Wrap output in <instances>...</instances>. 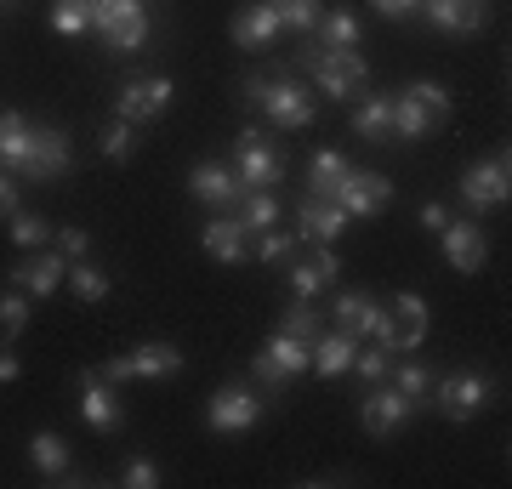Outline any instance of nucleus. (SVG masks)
I'll return each instance as SVG.
<instances>
[{
  "label": "nucleus",
  "instance_id": "obj_27",
  "mask_svg": "<svg viewBox=\"0 0 512 489\" xmlns=\"http://www.w3.org/2000/svg\"><path fill=\"white\" fill-rule=\"evenodd\" d=\"M353 131H359L365 143H393V91L365 97V103L353 109Z\"/></svg>",
  "mask_w": 512,
  "mask_h": 489
},
{
  "label": "nucleus",
  "instance_id": "obj_43",
  "mask_svg": "<svg viewBox=\"0 0 512 489\" xmlns=\"http://www.w3.org/2000/svg\"><path fill=\"white\" fill-rule=\"evenodd\" d=\"M404 91H410L416 103H427V109H433V120H439V126H444V120H450V114H456V103H450V91H444L439 80H410V86H404Z\"/></svg>",
  "mask_w": 512,
  "mask_h": 489
},
{
  "label": "nucleus",
  "instance_id": "obj_13",
  "mask_svg": "<svg viewBox=\"0 0 512 489\" xmlns=\"http://www.w3.org/2000/svg\"><path fill=\"white\" fill-rule=\"evenodd\" d=\"M188 194L205 205V211H234L239 205V194H245V182L234 177V165L228 160H200L194 171H188Z\"/></svg>",
  "mask_w": 512,
  "mask_h": 489
},
{
  "label": "nucleus",
  "instance_id": "obj_7",
  "mask_svg": "<svg viewBox=\"0 0 512 489\" xmlns=\"http://www.w3.org/2000/svg\"><path fill=\"white\" fill-rule=\"evenodd\" d=\"M74 393H80V421L92 433H120L126 427V399H120L114 381H103V370H80L74 376Z\"/></svg>",
  "mask_w": 512,
  "mask_h": 489
},
{
  "label": "nucleus",
  "instance_id": "obj_28",
  "mask_svg": "<svg viewBox=\"0 0 512 489\" xmlns=\"http://www.w3.org/2000/svg\"><path fill=\"white\" fill-rule=\"evenodd\" d=\"M234 217L251 228V234H268V228H279V188H245L234 205Z\"/></svg>",
  "mask_w": 512,
  "mask_h": 489
},
{
  "label": "nucleus",
  "instance_id": "obj_10",
  "mask_svg": "<svg viewBox=\"0 0 512 489\" xmlns=\"http://www.w3.org/2000/svg\"><path fill=\"white\" fill-rule=\"evenodd\" d=\"M410 416H416V404L404 399L393 381H376V387H365V399H359V427H365L370 438H393L410 427Z\"/></svg>",
  "mask_w": 512,
  "mask_h": 489
},
{
  "label": "nucleus",
  "instance_id": "obj_26",
  "mask_svg": "<svg viewBox=\"0 0 512 489\" xmlns=\"http://www.w3.org/2000/svg\"><path fill=\"white\" fill-rule=\"evenodd\" d=\"M308 40H313V46H336V52H359V46H365V29H359L353 12L325 6V18H319V29H313Z\"/></svg>",
  "mask_w": 512,
  "mask_h": 489
},
{
  "label": "nucleus",
  "instance_id": "obj_5",
  "mask_svg": "<svg viewBox=\"0 0 512 489\" xmlns=\"http://www.w3.org/2000/svg\"><path fill=\"white\" fill-rule=\"evenodd\" d=\"M183 347H171V342H143V347H131V353H114V359H103V381H171V376H183Z\"/></svg>",
  "mask_w": 512,
  "mask_h": 489
},
{
  "label": "nucleus",
  "instance_id": "obj_37",
  "mask_svg": "<svg viewBox=\"0 0 512 489\" xmlns=\"http://www.w3.org/2000/svg\"><path fill=\"white\" fill-rule=\"evenodd\" d=\"M143 12H148L143 0H97V6H92V29H97L103 40H109L114 29H120V23L143 18Z\"/></svg>",
  "mask_w": 512,
  "mask_h": 489
},
{
  "label": "nucleus",
  "instance_id": "obj_24",
  "mask_svg": "<svg viewBox=\"0 0 512 489\" xmlns=\"http://www.w3.org/2000/svg\"><path fill=\"white\" fill-rule=\"evenodd\" d=\"M387 313H393V330H399V353H416L427 342V302H421L416 290H399L387 302Z\"/></svg>",
  "mask_w": 512,
  "mask_h": 489
},
{
  "label": "nucleus",
  "instance_id": "obj_15",
  "mask_svg": "<svg viewBox=\"0 0 512 489\" xmlns=\"http://www.w3.org/2000/svg\"><path fill=\"white\" fill-rule=\"evenodd\" d=\"M416 18H427L439 35H478L490 23V0H421Z\"/></svg>",
  "mask_w": 512,
  "mask_h": 489
},
{
  "label": "nucleus",
  "instance_id": "obj_51",
  "mask_svg": "<svg viewBox=\"0 0 512 489\" xmlns=\"http://www.w3.org/2000/svg\"><path fill=\"white\" fill-rule=\"evenodd\" d=\"M12 6H18V0H0V12H12Z\"/></svg>",
  "mask_w": 512,
  "mask_h": 489
},
{
  "label": "nucleus",
  "instance_id": "obj_35",
  "mask_svg": "<svg viewBox=\"0 0 512 489\" xmlns=\"http://www.w3.org/2000/svg\"><path fill=\"white\" fill-rule=\"evenodd\" d=\"M97 148H103V160L126 165L131 154H137V126H131V120H120V114H114L109 126L97 131Z\"/></svg>",
  "mask_w": 512,
  "mask_h": 489
},
{
  "label": "nucleus",
  "instance_id": "obj_3",
  "mask_svg": "<svg viewBox=\"0 0 512 489\" xmlns=\"http://www.w3.org/2000/svg\"><path fill=\"white\" fill-rule=\"evenodd\" d=\"M302 69L313 74V86L325 91V97H336V103H348V97H359V86L370 80V63L365 52H336V46H308V52L296 57Z\"/></svg>",
  "mask_w": 512,
  "mask_h": 489
},
{
  "label": "nucleus",
  "instance_id": "obj_34",
  "mask_svg": "<svg viewBox=\"0 0 512 489\" xmlns=\"http://www.w3.org/2000/svg\"><path fill=\"white\" fill-rule=\"evenodd\" d=\"M274 6V18L291 29V35H313L319 29V18H325V6L319 0H268Z\"/></svg>",
  "mask_w": 512,
  "mask_h": 489
},
{
  "label": "nucleus",
  "instance_id": "obj_6",
  "mask_svg": "<svg viewBox=\"0 0 512 489\" xmlns=\"http://www.w3.org/2000/svg\"><path fill=\"white\" fill-rule=\"evenodd\" d=\"M495 381L484 370H450V376H433V393L427 399L439 404L444 421H473L478 410H490Z\"/></svg>",
  "mask_w": 512,
  "mask_h": 489
},
{
  "label": "nucleus",
  "instance_id": "obj_39",
  "mask_svg": "<svg viewBox=\"0 0 512 489\" xmlns=\"http://www.w3.org/2000/svg\"><path fill=\"white\" fill-rule=\"evenodd\" d=\"M279 330H285V336H302V342H313V336H319V308H313L308 296H291V308H285V319H279Z\"/></svg>",
  "mask_w": 512,
  "mask_h": 489
},
{
  "label": "nucleus",
  "instance_id": "obj_20",
  "mask_svg": "<svg viewBox=\"0 0 512 489\" xmlns=\"http://www.w3.org/2000/svg\"><path fill=\"white\" fill-rule=\"evenodd\" d=\"M330 319H336V330H348V336H376V325L387 319V302H376L365 290H336Z\"/></svg>",
  "mask_w": 512,
  "mask_h": 489
},
{
  "label": "nucleus",
  "instance_id": "obj_1",
  "mask_svg": "<svg viewBox=\"0 0 512 489\" xmlns=\"http://www.w3.org/2000/svg\"><path fill=\"white\" fill-rule=\"evenodd\" d=\"M245 103L279 131L313 126V91L302 80H274V74H245Z\"/></svg>",
  "mask_w": 512,
  "mask_h": 489
},
{
  "label": "nucleus",
  "instance_id": "obj_12",
  "mask_svg": "<svg viewBox=\"0 0 512 489\" xmlns=\"http://www.w3.org/2000/svg\"><path fill=\"white\" fill-rule=\"evenodd\" d=\"M171 80L165 74H143V80H126L120 86V97H114V114L120 120H131V126H148V120H160L165 109H171Z\"/></svg>",
  "mask_w": 512,
  "mask_h": 489
},
{
  "label": "nucleus",
  "instance_id": "obj_31",
  "mask_svg": "<svg viewBox=\"0 0 512 489\" xmlns=\"http://www.w3.org/2000/svg\"><path fill=\"white\" fill-rule=\"evenodd\" d=\"M6 234H12V245H18V251H46V245H52V222L46 217H35V211H12V217H6Z\"/></svg>",
  "mask_w": 512,
  "mask_h": 489
},
{
  "label": "nucleus",
  "instance_id": "obj_17",
  "mask_svg": "<svg viewBox=\"0 0 512 489\" xmlns=\"http://www.w3.org/2000/svg\"><path fill=\"white\" fill-rule=\"evenodd\" d=\"M348 211L342 205L319 200V194H308V200H296V239H313V245H336V239L348 234Z\"/></svg>",
  "mask_w": 512,
  "mask_h": 489
},
{
  "label": "nucleus",
  "instance_id": "obj_11",
  "mask_svg": "<svg viewBox=\"0 0 512 489\" xmlns=\"http://www.w3.org/2000/svg\"><path fill=\"white\" fill-rule=\"evenodd\" d=\"M330 205H342L353 222L359 217H382L387 205H393V182L382 171H348V177L330 188Z\"/></svg>",
  "mask_w": 512,
  "mask_h": 489
},
{
  "label": "nucleus",
  "instance_id": "obj_32",
  "mask_svg": "<svg viewBox=\"0 0 512 489\" xmlns=\"http://www.w3.org/2000/svg\"><path fill=\"white\" fill-rule=\"evenodd\" d=\"M63 285H69L74 296H80V302H103V296L114 290V279H109L103 268H97L92 256H80V262H69V279H63Z\"/></svg>",
  "mask_w": 512,
  "mask_h": 489
},
{
  "label": "nucleus",
  "instance_id": "obj_16",
  "mask_svg": "<svg viewBox=\"0 0 512 489\" xmlns=\"http://www.w3.org/2000/svg\"><path fill=\"white\" fill-rule=\"evenodd\" d=\"M439 251H444V262L456 273H478L484 262H490V239H484V228L478 222H444V234H439Z\"/></svg>",
  "mask_w": 512,
  "mask_h": 489
},
{
  "label": "nucleus",
  "instance_id": "obj_36",
  "mask_svg": "<svg viewBox=\"0 0 512 489\" xmlns=\"http://www.w3.org/2000/svg\"><path fill=\"white\" fill-rule=\"evenodd\" d=\"M387 381H393V387H399V393L416 404V410H421V399L433 393V370H427V364H416V359L393 364V370H387Z\"/></svg>",
  "mask_w": 512,
  "mask_h": 489
},
{
  "label": "nucleus",
  "instance_id": "obj_44",
  "mask_svg": "<svg viewBox=\"0 0 512 489\" xmlns=\"http://www.w3.org/2000/svg\"><path fill=\"white\" fill-rule=\"evenodd\" d=\"M52 251L63 256V262H80V256H92V234L74 228V222H63V228L52 234Z\"/></svg>",
  "mask_w": 512,
  "mask_h": 489
},
{
  "label": "nucleus",
  "instance_id": "obj_30",
  "mask_svg": "<svg viewBox=\"0 0 512 489\" xmlns=\"http://www.w3.org/2000/svg\"><path fill=\"white\" fill-rule=\"evenodd\" d=\"M348 171H353V160H348V154H336V148H319V154H313V160H308V194H319V200H330V188H336V182H342V177H348Z\"/></svg>",
  "mask_w": 512,
  "mask_h": 489
},
{
  "label": "nucleus",
  "instance_id": "obj_50",
  "mask_svg": "<svg viewBox=\"0 0 512 489\" xmlns=\"http://www.w3.org/2000/svg\"><path fill=\"white\" fill-rule=\"evenodd\" d=\"M23 376V364L12 359V353H6V347H0V387H6V381H18Z\"/></svg>",
  "mask_w": 512,
  "mask_h": 489
},
{
  "label": "nucleus",
  "instance_id": "obj_14",
  "mask_svg": "<svg viewBox=\"0 0 512 489\" xmlns=\"http://www.w3.org/2000/svg\"><path fill=\"white\" fill-rule=\"evenodd\" d=\"M251 239L256 234L234 217V211H222V217H211L200 228V251L211 256V262H222V268H239V262L251 256Z\"/></svg>",
  "mask_w": 512,
  "mask_h": 489
},
{
  "label": "nucleus",
  "instance_id": "obj_33",
  "mask_svg": "<svg viewBox=\"0 0 512 489\" xmlns=\"http://www.w3.org/2000/svg\"><path fill=\"white\" fill-rule=\"evenodd\" d=\"M308 347H313V342H302V336H285V330H274L262 353H268V359H274L279 370L296 381V376H308Z\"/></svg>",
  "mask_w": 512,
  "mask_h": 489
},
{
  "label": "nucleus",
  "instance_id": "obj_42",
  "mask_svg": "<svg viewBox=\"0 0 512 489\" xmlns=\"http://www.w3.org/2000/svg\"><path fill=\"white\" fill-rule=\"evenodd\" d=\"M387 370H393V353H387V347H359V353H353V376L365 381V387L387 381Z\"/></svg>",
  "mask_w": 512,
  "mask_h": 489
},
{
  "label": "nucleus",
  "instance_id": "obj_23",
  "mask_svg": "<svg viewBox=\"0 0 512 489\" xmlns=\"http://www.w3.org/2000/svg\"><path fill=\"white\" fill-rule=\"evenodd\" d=\"M336 273H342L336 251H330V245H319L308 262H291V296H308V302H319V290L336 285Z\"/></svg>",
  "mask_w": 512,
  "mask_h": 489
},
{
  "label": "nucleus",
  "instance_id": "obj_40",
  "mask_svg": "<svg viewBox=\"0 0 512 489\" xmlns=\"http://www.w3.org/2000/svg\"><path fill=\"white\" fill-rule=\"evenodd\" d=\"M296 245H302L296 234H274V228H268V234H256V239H251V256L274 268V262H296Z\"/></svg>",
  "mask_w": 512,
  "mask_h": 489
},
{
  "label": "nucleus",
  "instance_id": "obj_48",
  "mask_svg": "<svg viewBox=\"0 0 512 489\" xmlns=\"http://www.w3.org/2000/svg\"><path fill=\"white\" fill-rule=\"evenodd\" d=\"M370 6H376L382 18H393V23H399V18H416V12H421V0H370Z\"/></svg>",
  "mask_w": 512,
  "mask_h": 489
},
{
  "label": "nucleus",
  "instance_id": "obj_38",
  "mask_svg": "<svg viewBox=\"0 0 512 489\" xmlns=\"http://www.w3.org/2000/svg\"><path fill=\"white\" fill-rule=\"evenodd\" d=\"M29 302H35V296H29V290H6V296H0V342H12V336H23V330H29Z\"/></svg>",
  "mask_w": 512,
  "mask_h": 489
},
{
  "label": "nucleus",
  "instance_id": "obj_49",
  "mask_svg": "<svg viewBox=\"0 0 512 489\" xmlns=\"http://www.w3.org/2000/svg\"><path fill=\"white\" fill-rule=\"evenodd\" d=\"M12 211H18V177H12V171H0V222L12 217Z\"/></svg>",
  "mask_w": 512,
  "mask_h": 489
},
{
  "label": "nucleus",
  "instance_id": "obj_2",
  "mask_svg": "<svg viewBox=\"0 0 512 489\" xmlns=\"http://www.w3.org/2000/svg\"><path fill=\"white\" fill-rule=\"evenodd\" d=\"M268 393L256 387V381H228V387H217L211 399H205V427L217 438H239L251 433V427H262L268 421Z\"/></svg>",
  "mask_w": 512,
  "mask_h": 489
},
{
  "label": "nucleus",
  "instance_id": "obj_22",
  "mask_svg": "<svg viewBox=\"0 0 512 489\" xmlns=\"http://www.w3.org/2000/svg\"><path fill=\"white\" fill-rule=\"evenodd\" d=\"M353 353H359V336H348V330H319L313 336V347H308V370H319L325 381H336V376H348L353 370Z\"/></svg>",
  "mask_w": 512,
  "mask_h": 489
},
{
  "label": "nucleus",
  "instance_id": "obj_47",
  "mask_svg": "<svg viewBox=\"0 0 512 489\" xmlns=\"http://www.w3.org/2000/svg\"><path fill=\"white\" fill-rule=\"evenodd\" d=\"M416 222L427 228V234H444V222H450V205H444V200H427V205L416 211Z\"/></svg>",
  "mask_w": 512,
  "mask_h": 489
},
{
  "label": "nucleus",
  "instance_id": "obj_45",
  "mask_svg": "<svg viewBox=\"0 0 512 489\" xmlns=\"http://www.w3.org/2000/svg\"><path fill=\"white\" fill-rule=\"evenodd\" d=\"M120 484H126V489H160V484H165V472L154 467L148 455H131L126 472H120Z\"/></svg>",
  "mask_w": 512,
  "mask_h": 489
},
{
  "label": "nucleus",
  "instance_id": "obj_21",
  "mask_svg": "<svg viewBox=\"0 0 512 489\" xmlns=\"http://www.w3.org/2000/svg\"><path fill=\"white\" fill-rule=\"evenodd\" d=\"M29 467L40 478H52V484H74L80 472H74V444L63 433H29Z\"/></svg>",
  "mask_w": 512,
  "mask_h": 489
},
{
  "label": "nucleus",
  "instance_id": "obj_29",
  "mask_svg": "<svg viewBox=\"0 0 512 489\" xmlns=\"http://www.w3.org/2000/svg\"><path fill=\"white\" fill-rule=\"evenodd\" d=\"M29 131H35L29 114L0 109V171H12V177H18V160H23V148H29Z\"/></svg>",
  "mask_w": 512,
  "mask_h": 489
},
{
  "label": "nucleus",
  "instance_id": "obj_25",
  "mask_svg": "<svg viewBox=\"0 0 512 489\" xmlns=\"http://www.w3.org/2000/svg\"><path fill=\"white\" fill-rule=\"evenodd\" d=\"M439 131V120H433V109L427 103H416L410 91H393V143H421V137H433Z\"/></svg>",
  "mask_w": 512,
  "mask_h": 489
},
{
  "label": "nucleus",
  "instance_id": "obj_41",
  "mask_svg": "<svg viewBox=\"0 0 512 489\" xmlns=\"http://www.w3.org/2000/svg\"><path fill=\"white\" fill-rule=\"evenodd\" d=\"M52 29L57 35H86V29H92V6H86V0H57Z\"/></svg>",
  "mask_w": 512,
  "mask_h": 489
},
{
  "label": "nucleus",
  "instance_id": "obj_18",
  "mask_svg": "<svg viewBox=\"0 0 512 489\" xmlns=\"http://www.w3.org/2000/svg\"><path fill=\"white\" fill-rule=\"evenodd\" d=\"M18 290H29V296H52V290H63V279H69V262L46 245V251H23V262L12 273H6Z\"/></svg>",
  "mask_w": 512,
  "mask_h": 489
},
{
  "label": "nucleus",
  "instance_id": "obj_9",
  "mask_svg": "<svg viewBox=\"0 0 512 489\" xmlns=\"http://www.w3.org/2000/svg\"><path fill=\"white\" fill-rule=\"evenodd\" d=\"M507 194H512V165H507V154H484V160H473L467 165V177H461V205L467 211H495V205H507Z\"/></svg>",
  "mask_w": 512,
  "mask_h": 489
},
{
  "label": "nucleus",
  "instance_id": "obj_8",
  "mask_svg": "<svg viewBox=\"0 0 512 489\" xmlns=\"http://www.w3.org/2000/svg\"><path fill=\"white\" fill-rule=\"evenodd\" d=\"M234 177L245 182V188H279V182H285V154H279L256 126H245L239 143H234Z\"/></svg>",
  "mask_w": 512,
  "mask_h": 489
},
{
  "label": "nucleus",
  "instance_id": "obj_4",
  "mask_svg": "<svg viewBox=\"0 0 512 489\" xmlns=\"http://www.w3.org/2000/svg\"><path fill=\"white\" fill-rule=\"evenodd\" d=\"M74 171V137L63 126H35L18 160V182H57Z\"/></svg>",
  "mask_w": 512,
  "mask_h": 489
},
{
  "label": "nucleus",
  "instance_id": "obj_46",
  "mask_svg": "<svg viewBox=\"0 0 512 489\" xmlns=\"http://www.w3.org/2000/svg\"><path fill=\"white\" fill-rule=\"evenodd\" d=\"M251 381L262 387V393H274V399L285 393V387H291V376H285V370H279V364L268 359V353H256V359H251Z\"/></svg>",
  "mask_w": 512,
  "mask_h": 489
},
{
  "label": "nucleus",
  "instance_id": "obj_19",
  "mask_svg": "<svg viewBox=\"0 0 512 489\" xmlns=\"http://www.w3.org/2000/svg\"><path fill=\"white\" fill-rule=\"evenodd\" d=\"M228 29H234V46H245V52H268V46L285 35V23L274 18V6H268V0H251V6H239Z\"/></svg>",
  "mask_w": 512,
  "mask_h": 489
}]
</instances>
